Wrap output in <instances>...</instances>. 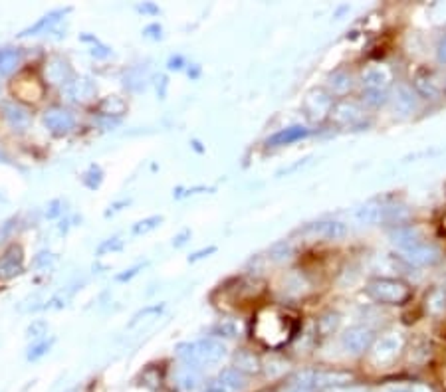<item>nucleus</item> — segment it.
Listing matches in <instances>:
<instances>
[{
    "label": "nucleus",
    "mask_w": 446,
    "mask_h": 392,
    "mask_svg": "<svg viewBox=\"0 0 446 392\" xmlns=\"http://www.w3.org/2000/svg\"><path fill=\"white\" fill-rule=\"evenodd\" d=\"M236 370H240L242 374H252V372H258V370H262V362L258 359L254 353H250V351H242V353H238L236 355Z\"/></svg>",
    "instance_id": "nucleus-24"
},
{
    "label": "nucleus",
    "mask_w": 446,
    "mask_h": 392,
    "mask_svg": "<svg viewBox=\"0 0 446 392\" xmlns=\"http://www.w3.org/2000/svg\"><path fill=\"white\" fill-rule=\"evenodd\" d=\"M44 76L50 84H70L72 79V70L67 65L66 60L62 58H52L50 62H46Z\"/></svg>",
    "instance_id": "nucleus-18"
},
{
    "label": "nucleus",
    "mask_w": 446,
    "mask_h": 392,
    "mask_svg": "<svg viewBox=\"0 0 446 392\" xmlns=\"http://www.w3.org/2000/svg\"><path fill=\"white\" fill-rule=\"evenodd\" d=\"M393 81V74L387 65H371L361 74V84L365 91H387Z\"/></svg>",
    "instance_id": "nucleus-12"
},
{
    "label": "nucleus",
    "mask_w": 446,
    "mask_h": 392,
    "mask_svg": "<svg viewBox=\"0 0 446 392\" xmlns=\"http://www.w3.org/2000/svg\"><path fill=\"white\" fill-rule=\"evenodd\" d=\"M44 125L54 135H66L76 127V117L70 109L52 107L44 113Z\"/></svg>",
    "instance_id": "nucleus-8"
},
{
    "label": "nucleus",
    "mask_w": 446,
    "mask_h": 392,
    "mask_svg": "<svg viewBox=\"0 0 446 392\" xmlns=\"http://www.w3.org/2000/svg\"><path fill=\"white\" fill-rule=\"evenodd\" d=\"M332 117L339 125H357V123L363 121L365 111H363V107L357 101H339L332 109Z\"/></svg>",
    "instance_id": "nucleus-16"
},
{
    "label": "nucleus",
    "mask_w": 446,
    "mask_h": 392,
    "mask_svg": "<svg viewBox=\"0 0 446 392\" xmlns=\"http://www.w3.org/2000/svg\"><path fill=\"white\" fill-rule=\"evenodd\" d=\"M137 270H139V268H133V270H129V273H123V275H119L117 280H119V282H125V280H129V277H133L135 273H137Z\"/></svg>",
    "instance_id": "nucleus-40"
},
{
    "label": "nucleus",
    "mask_w": 446,
    "mask_h": 392,
    "mask_svg": "<svg viewBox=\"0 0 446 392\" xmlns=\"http://www.w3.org/2000/svg\"><path fill=\"white\" fill-rule=\"evenodd\" d=\"M181 62H183V60H181V58H177V60H175V58H173V60H171V62H169V67H175V70H178V67H181Z\"/></svg>",
    "instance_id": "nucleus-41"
},
{
    "label": "nucleus",
    "mask_w": 446,
    "mask_h": 392,
    "mask_svg": "<svg viewBox=\"0 0 446 392\" xmlns=\"http://www.w3.org/2000/svg\"><path fill=\"white\" fill-rule=\"evenodd\" d=\"M122 248V242H117V238H113L112 242H105L100 248V254H103L105 250H119Z\"/></svg>",
    "instance_id": "nucleus-37"
},
{
    "label": "nucleus",
    "mask_w": 446,
    "mask_h": 392,
    "mask_svg": "<svg viewBox=\"0 0 446 392\" xmlns=\"http://www.w3.org/2000/svg\"><path fill=\"white\" fill-rule=\"evenodd\" d=\"M66 12L67 11H54V12H50V14H46L44 18H40V20L36 22L34 26H30V28H26L20 36H34V34H40V32H44V30H50V28L60 20V16H64Z\"/></svg>",
    "instance_id": "nucleus-26"
},
{
    "label": "nucleus",
    "mask_w": 446,
    "mask_h": 392,
    "mask_svg": "<svg viewBox=\"0 0 446 392\" xmlns=\"http://www.w3.org/2000/svg\"><path fill=\"white\" fill-rule=\"evenodd\" d=\"M163 222V218L161 216H151V218H147V220H141V222H137L133 226V234H147L149 230H155L159 224Z\"/></svg>",
    "instance_id": "nucleus-31"
},
{
    "label": "nucleus",
    "mask_w": 446,
    "mask_h": 392,
    "mask_svg": "<svg viewBox=\"0 0 446 392\" xmlns=\"http://www.w3.org/2000/svg\"><path fill=\"white\" fill-rule=\"evenodd\" d=\"M52 343H54V341H40V343H36V345L30 348V353H28V360H38L40 357H44L46 353L50 351V347H52Z\"/></svg>",
    "instance_id": "nucleus-33"
},
{
    "label": "nucleus",
    "mask_w": 446,
    "mask_h": 392,
    "mask_svg": "<svg viewBox=\"0 0 446 392\" xmlns=\"http://www.w3.org/2000/svg\"><path fill=\"white\" fill-rule=\"evenodd\" d=\"M24 256L20 246H11L0 256V282H8L22 272Z\"/></svg>",
    "instance_id": "nucleus-14"
},
{
    "label": "nucleus",
    "mask_w": 446,
    "mask_h": 392,
    "mask_svg": "<svg viewBox=\"0 0 446 392\" xmlns=\"http://www.w3.org/2000/svg\"><path fill=\"white\" fill-rule=\"evenodd\" d=\"M402 258L409 261L411 266H433L440 260V251L433 244H417L413 248L402 251Z\"/></svg>",
    "instance_id": "nucleus-15"
},
{
    "label": "nucleus",
    "mask_w": 446,
    "mask_h": 392,
    "mask_svg": "<svg viewBox=\"0 0 446 392\" xmlns=\"http://www.w3.org/2000/svg\"><path fill=\"white\" fill-rule=\"evenodd\" d=\"M0 111H2V117L6 119V123L11 125L12 129H28L32 117H30L28 107H24L22 103H18V101H2L0 103Z\"/></svg>",
    "instance_id": "nucleus-13"
},
{
    "label": "nucleus",
    "mask_w": 446,
    "mask_h": 392,
    "mask_svg": "<svg viewBox=\"0 0 446 392\" xmlns=\"http://www.w3.org/2000/svg\"><path fill=\"white\" fill-rule=\"evenodd\" d=\"M173 386L178 392H195L202 386L201 369H195L189 365H181L173 370Z\"/></svg>",
    "instance_id": "nucleus-10"
},
{
    "label": "nucleus",
    "mask_w": 446,
    "mask_h": 392,
    "mask_svg": "<svg viewBox=\"0 0 446 392\" xmlns=\"http://www.w3.org/2000/svg\"><path fill=\"white\" fill-rule=\"evenodd\" d=\"M391 392H411V388H393Z\"/></svg>",
    "instance_id": "nucleus-42"
},
{
    "label": "nucleus",
    "mask_w": 446,
    "mask_h": 392,
    "mask_svg": "<svg viewBox=\"0 0 446 392\" xmlns=\"http://www.w3.org/2000/svg\"><path fill=\"white\" fill-rule=\"evenodd\" d=\"M298 333V319L280 311L276 307H266L252 321V335L268 348H282L288 345Z\"/></svg>",
    "instance_id": "nucleus-1"
},
{
    "label": "nucleus",
    "mask_w": 446,
    "mask_h": 392,
    "mask_svg": "<svg viewBox=\"0 0 446 392\" xmlns=\"http://www.w3.org/2000/svg\"><path fill=\"white\" fill-rule=\"evenodd\" d=\"M436 55H438V62L446 64V36L438 42V50H436Z\"/></svg>",
    "instance_id": "nucleus-36"
},
{
    "label": "nucleus",
    "mask_w": 446,
    "mask_h": 392,
    "mask_svg": "<svg viewBox=\"0 0 446 392\" xmlns=\"http://www.w3.org/2000/svg\"><path fill=\"white\" fill-rule=\"evenodd\" d=\"M284 392H313V391H310V388H303V386H298V384H290V386H288Z\"/></svg>",
    "instance_id": "nucleus-38"
},
{
    "label": "nucleus",
    "mask_w": 446,
    "mask_h": 392,
    "mask_svg": "<svg viewBox=\"0 0 446 392\" xmlns=\"http://www.w3.org/2000/svg\"><path fill=\"white\" fill-rule=\"evenodd\" d=\"M262 369L266 370V377H270V379H278V377H282V374L288 370V362L272 357V359H268L266 365H262Z\"/></svg>",
    "instance_id": "nucleus-28"
},
{
    "label": "nucleus",
    "mask_w": 446,
    "mask_h": 392,
    "mask_svg": "<svg viewBox=\"0 0 446 392\" xmlns=\"http://www.w3.org/2000/svg\"><path fill=\"white\" fill-rule=\"evenodd\" d=\"M301 232L320 240H339L347 234V226L343 222H339V220H322V222L308 224Z\"/></svg>",
    "instance_id": "nucleus-9"
},
{
    "label": "nucleus",
    "mask_w": 446,
    "mask_h": 392,
    "mask_svg": "<svg viewBox=\"0 0 446 392\" xmlns=\"http://www.w3.org/2000/svg\"><path fill=\"white\" fill-rule=\"evenodd\" d=\"M22 62V54L20 50H14V48H6V50H0V76L8 77L12 76L18 65Z\"/></svg>",
    "instance_id": "nucleus-22"
},
{
    "label": "nucleus",
    "mask_w": 446,
    "mask_h": 392,
    "mask_svg": "<svg viewBox=\"0 0 446 392\" xmlns=\"http://www.w3.org/2000/svg\"><path fill=\"white\" fill-rule=\"evenodd\" d=\"M226 353H228L226 345L214 337L201 339L195 343H183L177 347V357L183 360V365H189L195 369L218 365L226 357Z\"/></svg>",
    "instance_id": "nucleus-2"
},
{
    "label": "nucleus",
    "mask_w": 446,
    "mask_h": 392,
    "mask_svg": "<svg viewBox=\"0 0 446 392\" xmlns=\"http://www.w3.org/2000/svg\"><path fill=\"white\" fill-rule=\"evenodd\" d=\"M365 101H367L369 105H375V107H379L383 105L385 101H387V91H365Z\"/></svg>",
    "instance_id": "nucleus-35"
},
{
    "label": "nucleus",
    "mask_w": 446,
    "mask_h": 392,
    "mask_svg": "<svg viewBox=\"0 0 446 392\" xmlns=\"http://www.w3.org/2000/svg\"><path fill=\"white\" fill-rule=\"evenodd\" d=\"M373 331L365 325L349 327L346 333L341 335V347L346 348L349 355H361L373 345Z\"/></svg>",
    "instance_id": "nucleus-7"
},
{
    "label": "nucleus",
    "mask_w": 446,
    "mask_h": 392,
    "mask_svg": "<svg viewBox=\"0 0 446 392\" xmlns=\"http://www.w3.org/2000/svg\"><path fill=\"white\" fill-rule=\"evenodd\" d=\"M327 86H329V96L334 98V96H346L353 86V81H351V76L346 72H335L334 76L329 77Z\"/></svg>",
    "instance_id": "nucleus-25"
},
{
    "label": "nucleus",
    "mask_w": 446,
    "mask_h": 392,
    "mask_svg": "<svg viewBox=\"0 0 446 392\" xmlns=\"http://www.w3.org/2000/svg\"><path fill=\"white\" fill-rule=\"evenodd\" d=\"M70 392H79V391H70Z\"/></svg>",
    "instance_id": "nucleus-43"
},
{
    "label": "nucleus",
    "mask_w": 446,
    "mask_h": 392,
    "mask_svg": "<svg viewBox=\"0 0 446 392\" xmlns=\"http://www.w3.org/2000/svg\"><path fill=\"white\" fill-rule=\"evenodd\" d=\"M391 242L397 246V248H401L402 251L409 250V248H413L417 244H421V234H419V230L413 228V226H395V228L391 230L389 234Z\"/></svg>",
    "instance_id": "nucleus-17"
},
{
    "label": "nucleus",
    "mask_w": 446,
    "mask_h": 392,
    "mask_svg": "<svg viewBox=\"0 0 446 392\" xmlns=\"http://www.w3.org/2000/svg\"><path fill=\"white\" fill-rule=\"evenodd\" d=\"M414 87H417V91H419L421 96H424V98H436V93H438L435 81H433L431 77L419 76L414 79Z\"/></svg>",
    "instance_id": "nucleus-30"
},
{
    "label": "nucleus",
    "mask_w": 446,
    "mask_h": 392,
    "mask_svg": "<svg viewBox=\"0 0 446 392\" xmlns=\"http://www.w3.org/2000/svg\"><path fill=\"white\" fill-rule=\"evenodd\" d=\"M393 105H395V111H397L399 115H409V113H413L414 109H417V96H414L413 89L407 86L399 87L397 93H395V98H393Z\"/></svg>",
    "instance_id": "nucleus-21"
},
{
    "label": "nucleus",
    "mask_w": 446,
    "mask_h": 392,
    "mask_svg": "<svg viewBox=\"0 0 446 392\" xmlns=\"http://www.w3.org/2000/svg\"><path fill=\"white\" fill-rule=\"evenodd\" d=\"M246 388V374L236 369L221 370L204 384V392H242Z\"/></svg>",
    "instance_id": "nucleus-6"
},
{
    "label": "nucleus",
    "mask_w": 446,
    "mask_h": 392,
    "mask_svg": "<svg viewBox=\"0 0 446 392\" xmlns=\"http://www.w3.org/2000/svg\"><path fill=\"white\" fill-rule=\"evenodd\" d=\"M310 137V129L301 127V125H294V127H288V129H282L278 133H274L272 137H268L266 145L268 147H282V145H290V143L301 141Z\"/></svg>",
    "instance_id": "nucleus-19"
},
{
    "label": "nucleus",
    "mask_w": 446,
    "mask_h": 392,
    "mask_svg": "<svg viewBox=\"0 0 446 392\" xmlns=\"http://www.w3.org/2000/svg\"><path fill=\"white\" fill-rule=\"evenodd\" d=\"M212 251H216V248H214V246H212V248H209V250L204 251H197V254H195V256H192V258H190V260L195 261V260H199V258H204V254H212Z\"/></svg>",
    "instance_id": "nucleus-39"
},
{
    "label": "nucleus",
    "mask_w": 446,
    "mask_h": 392,
    "mask_svg": "<svg viewBox=\"0 0 446 392\" xmlns=\"http://www.w3.org/2000/svg\"><path fill=\"white\" fill-rule=\"evenodd\" d=\"M339 323H341L339 313L329 311V313H325V315H322L317 319V333H320L322 337H329V335H334L335 331H337Z\"/></svg>",
    "instance_id": "nucleus-27"
},
{
    "label": "nucleus",
    "mask_w": 446,
    "mask_h": 392,
    "mask_svg": "<svg viewBox=\"0 0 446 392\" xmlns=\"http://www.w3.org/2000/svg\"><path fill=\"white\" fill-rule=\"evenodd\" d=\"M405 347V339L399 335V333H391V335H385L381 337L375 347L371 351V360L377 365V367H385V365H391L393 360L399 357V353Z\"/></svg>",
    "instance_id": "nucleus-5"
},
{
    "label": "nucleus",
    "mask_w": 446,
    "mask_h": 392,
    "mask_svg": "<svg viewBox=\"0 0 446 392\" xmlns=\"http://www.w3.org/2000/svg\"><path fill=\"white\" fill-rule=\"evenodd\" d=\"M334 109V98L324 91H313L306 99V113L312 121H324L332 115Z\"/></svg>",
    "instance_id": "nucleus-11"
},
{
    "label": "nucleus",
    "mask_w": 446,
    "mask_h": 392,
    "mask_svg": "<svg viewBox=\"0 0 446 392\" xmlns=\"http://www.w3.org/2000/svg\"><path fill=\"white\" fill-rule=\"evenodd\" d=\"M385 210L387 207H379V204H367V207H361L355 212V218L361 222V224H367V226H375V224H381L385 222Z\"/></svg>",
    "instance_id": "nucleus-23"
},
{
    "label": "nucleus",
    "mask_w": 446,
    "mask_h": 392,
    "mask_svg": "<svg viewBox=\"0 0 446 392\" xmlns=\"http://www.w3.org/2000/svg\"><path fill=\"white\" fill-rule=\"evenodd\" d=\"M355 377L349 370L339 369H310L296 372L291 384H298L310 391H329V388H337V386H349L353 384Z\"/></svg>",
    "instance_id": "nucleus-3"
},
{
    "label": "nucleus",
    "mask_w": 446,
    "mask_h": 392,
    "mask_svg": "<svg viewBox=\"0 0 446 392\" xmlns=\"http://www.w3.org/2000/svg\"><path fill=\"white\" fill-rule=\"evenodd\" d=\"M291 254H294V248H291L290 242H280V244L270 248V256L268 258L274 261H284L291 258Z\"/></svg>",
    "instance_id": "nucleus-29"
},
{
    "label": "nucleus",
    "mask_w": 446,
    "mask_h": 392,
    "mask_svg": "<svg viewBox=\"0 0 446 392\" xmlns=\"http://www.w3.org/2000/svg\"><path fill=\"white\" fill-rule=\"evenodd\" d=\"M436 294H438V289H435L433 294L426 297V309H428L433 315H438L440 311H445V307H446V305H442V301L446 303L445 295L440 294V299H436Z\"/></svg>",
    "instance_id": "nucleus-32"
},
{
    "label": "nucleus",
    "mask_w": 446,
    "mask_h": 392,
    "mask_svg": "<svg viewBox=\"0 0 446 392\" xmlns=\"http://www.w3.org/2000/svg\"><path fill=\"white\" fill-rule=\"evenodd\" d=\"M367 294L381 305H405L411 299V287L397 277H375L367 283Z\"/></svg>",
    "instance_id": "nucleus-4"
},
{
    "label": "nucleus",
    "mask_w": 446,
    "mask_h": 392,
    "mask_svg": "<svg viewBox=\"0 0 446 392\" xmlns=\"http://www.w3.org/2000/svg\"><path fill=\"white\" fill-rule=\"evenodd\" d=\"M214 333H216L218 337L232 339L238 335V327H236L235 323H230V321H224V323H221V325H216Z\"/></svg>",
    "instance_id": "nucleus-34"
},
{
    "label": "nucleus",
    "mask_w": 446,
    "mask_h": 392,
    "mask_svg": "<svg viewBox=\"0 0 446 392\" xmlns=\"http://www.w3.org/2000/svg\"><path fill=\"white\" fill-rule=\"evenodd\" d=\"M66 96L70 101L86 103L96 96V86L89 79H76V81H70L66 86Z\"/></svg>",
    "instance_id": "nucleus-20"
}]
</instances>
